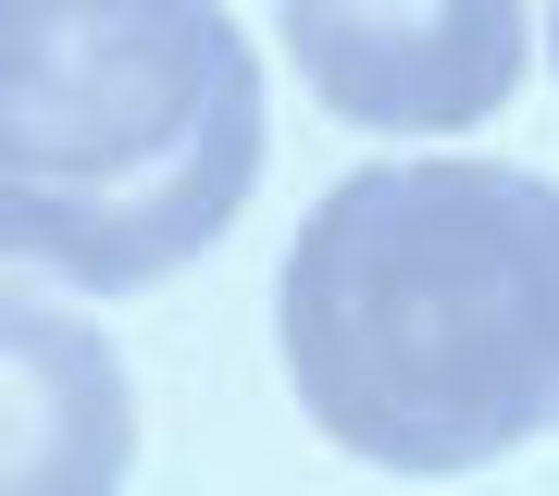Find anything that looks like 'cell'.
Masks as SVG:
<instances>
[{
  "label": "cell",
  "mask_w": 559,
  "mask_h": 496,
  "mask_svg": "<svg viewBox=\"0 0 559 496\" xmlns=\"http://www.w3.org/2000/svg\"><path fill=\"white\" fill-rule=\"evenodd\" d=\"M286 385L373 472H485L559 410V198L510 161H373L286 249Z\"/></svg>",
  "instance_id": "6da1fadb"
},
{
  "label": "cell",
  "mask_w": 559,
  "mask_h": 496,
  "mask_svg": "<svg viewBox=\"0 0 559 496\" xmlns=\"http://www.w3.org/2000/svg\"><path fill=\"white\" fill-rule=\"evenodd\" d=\"M261 186V62L212 0H0V261L87 298L187 274Z\"/></svg>",
  "instance_id": "7a4b0ae2"
},
{
  "label": "cell",
  "mask_w": 559,
  "mask_h": 496,
  "mask_svg": "<svg viewBox=\"0 0 559 496\" xmlns=\"http://www.w3.org/2000/svg\"><path fill=\"white\" fill-rule=\"evenodd\" d=\"M138 385L75 311L0 286V496H124Z\"/></svg>",
  "instance_id": "3957f363"
},
{
  "label": "cell",
  "mask_w": 559,
  "mask_h": 496,
  "mask_svg": "<svg viewBox=\"0 0 559 496\" xmlns=\"http://www.w3.org/2000/svg\"><path fill=\"white\" fill-rule=\"evenodd\" d=\"M535 25L522 13H286V50L311 87L360 124H473L510 99V62Z\"/></svg>",
  "instance_id": "277c9868"
}]
</instances>
